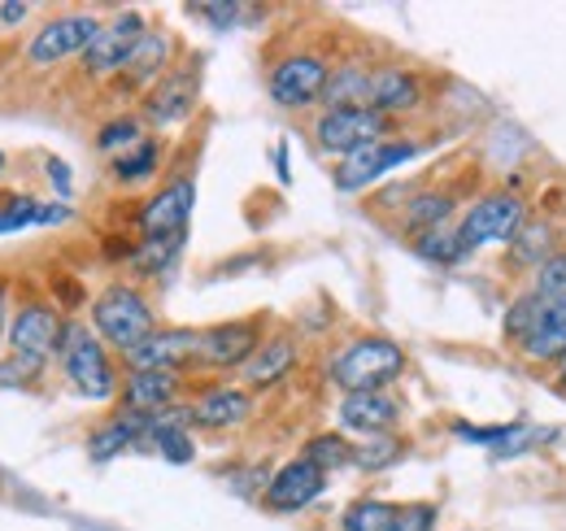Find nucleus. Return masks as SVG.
I'll use <instances>...</instances> for the list:
<instances>
[{"mask_svg": "<svg viewBox=\"0 0 566 531\" xmlns=\"http://www.w3.org/2000/svg\"><path fill=\"white\" fill-rule=\"evenodd\" d=\"M505 335L532 357V362H554L566 357V296H518L514 310L505 314Z\"/></svg>", "mask_w": 566, "mask_h": 531, "instance_id": "nucleus-1", "label": "nucleus"}, {"mask_svg": "<svg viewBox=\"0 0 566 531\" xmlns=\"http://www.w3.org/2000/svg\"><path fill=\"white\" fill-rule=\"evenodd\" d=\"M406 371V348L384 340V335H370V340H357L349 344L336 362H332V384L349 393H384L392 379H401Z\"/></svg>", "mask_w": 566, "mask_h": 531, "instance_id": "nucleus-2", "label": "nucleus"}, {"mask_svg": "<svg viewBox=\"0 0 566 531\" xmlns=\"http://www.w3.org/2000/svg\"><path fill=\"white\" fill-rule=\"evenodd\" d=\"M92 323H96V335L109 340L118 353H136L148 335H157L148 301L127 283H114L92 301Z\"/></svg>", "mask_w": 566, "mask_h": 531, "instance_id": "nucleus-3", "label": "nucleus"}, {"mask_svg": "<svg viewBox=\"0 0 566 531\" xmlns=\"http://www.w3.org/2000/svg\"><path fill=\"white\" fill-rule=\"evenodd\" d=\"M62 366H66V379H71L83 397L92 400L114 397V366H109V353H105L101 335H92L87 327H78V323H66Z\"/></svg>", "mask_w": 566, "mask_h": 531, "instance_id": "nucleus-4", "label": "nucleus"}, {"mask_svg": "<svg viewBox=\"0 0 566 531\" xmlns=\"http://www.w3.org/2000/svg\"><path fill=\"white\" fill-rule=\"evenodd\" d=\"M527 227V205L510 192H493V197L475 200L462 218V244L467 253L484 249V244H501V240H514L518 231Z\"/></svg>", "mask_w": 566, "mask_h": 531, "instance_id": "nucleus-5", "label": "nucleus"}, {"mask_svg": "<svg viewBox=\"0 0 566 531\" xmlns=\"http://www.w3.org/2000/svg\"><path fill=\"white\" fill-rule=\"evenodd\" d=\"M101 27L105 22L92 18V13H62V18H53V22H44L35 31V40L27 44V62L31 66H57L66 58H78V53L92 49V40L101 35Z\"/></svg>", "mask_w": 566, "mask_h": 531, "instance_id": "nucleus-6", "label": "nucleus"}, {"mask_svg": "<svg viewBox=\"0 0 566 531\" xmlns=\"http://www.w3.org/2000/svg\"><path fill=\"white\" fill-rule=\"evenodd\" d=\"M388 132V118L375 114L370 105H357V110H327L318 123H314V139L323 153H357V148H370L379 144Z\"/></svg>", "mask_w": 566, "mask_h": 531, "instance_id": "nucleus-7", "label": "nucleus"}, {"mask_svg": "<svg viewBox=\"0 0 566 531\" xmlns=\"http://www.w3.org/2000/svg\"><path fill=\"white\" fill-rule=\"evenodd\" d=\"M327 79H332V70L323 58H314V53H292V58H283L280 66L271 70V101L280 105V110H305V105H314V101H323V92H327Z\"/></svg>", "mask_w": 566, "mask_h": 531, "instance_id": "nucleus-8", "label": "nucleus"}, {"mask_svg": "<svg viewBox=\"0 0 566 531\" xmlns=\"http://www.w3.org/2000/svg\"><path fill=\"white\" fill-rule=\"evenodd\" d=\"M419 148L415 144H406V139H379V144H370V148H357L349 153L345 162H336V192H361V188H370L379 175H388V170H397L401 162H410Z\"/></svg>", "mask_w": 566, "mask_h": 531, "instance_id": "nucleus-9", "label": "nucleus"}, {"mask_svg": "<svg viewBox=\"0 0 566 531\" xmlns=\"http://www.w3.org/2000/svg\"><path fill=\"white\" fill-rule=\"evenodd\" d=\"M144 35H148V27H144L140 13H118L114 22H105L101 35L92 40V49L83 53L87 74H118V70H127V62H132V53H136V44H140Z\"/></svg>", "mask_w": 566, "mask_h": 531, "instance_id": "nucleus-10", "label": "nucleus"}, {"mask_svg": "<svg viewBox=\"0 0 566 531\" xmlns=\"http://www.w3.org/2000/svg\"><path fill=\"white\" fill-rule=\"evenodd\" d=\"M62 335H66V323L53 305H22L13 327H9V344L18 357L49 362L53 353H62Z\"/></svg>", "mask_w": 566, "mask_h": 531, "instance_id": "nucleus-11", "label": "nucleus"}, {"mask_svg": "<svg viewBox=\"0 0 566 531\" xmlns=\"http://www.w3.org/2000/svg\"><path fill=\"white\" fill-rule=\"evenodd\" d=\"M192 205H197V184H192V179H179V184L161 188V192L140 209V236L144 240L184 236V231H188V218H192Z\"/></svg>", "mask_w": 566, "mask_h": 531, "instance_id": "nucleus-12", "label": "nucleus"}, {"mask_svg": "<svg viewBox=\"0 0 566 531\" xmlns=\"http://www.w3.org/2000/svg\"><path fill=\"white\" fill-rule=\"evenodd\" d=\"M323 483H327V475L314 462H305V458L280 466V470L271 475V483H266V510H275V514H296V510H305L310 501L323 497Z\"/></svg>", "mask_w": 566, "mask_h": 531, "instance_id": "nucleus-13", "label": "nucleus"}, {"mask_svg": "<svg viewBox=\"0 0 566 531\" xmlns=\"http://www.w3.org/2000/svg\"><path fill=\"white\" fill-rule=\"evenodd\" d=\"M197 357H201V332H188V327L148 335L136 353H127L132 371H170V375Z\"/></svg>", "mask_w": 566, "mask_h": 531, "instance_id": "nucleus-14", "label": "nucleus"}, {"mask_svg": "<svg viewBox=\"0 0 566 531\" xmlns=\"http://www.w3.org/2000/svg\"><path fill=\"white\" fill-rule=\"evenodd\" d=\"M262 323L258 319H240V323H222L201 332V357L206 366H244L258 348H262Z\"/></svg>", "mask_w": 566, "mask_h": 531, "instance_id": "nucleus-15", "label": "nucleus"}, {"mask_svg": "<svg viewBox=\"0 0 566 531\" xmlns=\"http://www.w3.org/2000/svg\"><path fill=\"white\" fill-rule=\"evenodd\" d=\"M397 418H401V400L388 393H349L340 400V423L361 436H384L397 427Z\"/></svg>", "mask_w": 566, "mask_h": 531, "instance_id": "nucleus-16", "label": "nucleus"}, {"mask_svg": "<svg viewBox=\"0 0 566 531\" xmlns=\"http://www.w3.org/2000/svg\"><path fill=\"white\" fill-rule=\"evenodd\" d=\"M419 96H423L419 74H410V70H401V66H388V70H375V74H370V96H366V105H370L375 114L388 118V114H406V110H415Z\"/></svg>", "mask_w": 566, "mask_h": 531, "instance_id": "nucleus-17", "label": "nucleus"}, {"mask_svg": "<svg viewBox=\"0 0 566 531\" xmlns=\"http://www.w3.org/2000/svg\"><path fill=\"white\" fill-rule=\"evenodd\" d=\"M175 393H179V375H170V371H132L127 388H123V405H127V414L157 418V414L170 409Z\"/></svg>", "mask_w": 566, "mask_h": 531, "instance_id": "nucleus-18", "label": "nucleus"}, {"mask_svg": "<svg viewBox=\"0 0 566 531\" xmlns=\"http://www.w3.org/2000/svg\"><path fill=\"white\" fill-rule=\"evenodd\" d=\"M192 105H197V74L179 70V74H166V79L148 92L144 114H148L157 127H170V123L188 118V110H192Z\"/></svg>", "mask_w": 566, "mask_h": 531, "instance_id": "nucleus-19", "label": "nucleus"}, {"mask_svg": "<svg viewBox=\"0 0 566 531\" xmlns=\"http://www.w3.org/2000/svg\"><path fill=\"white\" fill-rule=\"evenodd\" d=\"M249 393H240V388H210L206 397L192 400V427H235L240 418H249Z\"/></svg>", "mask_w": 566, "mask_h": 531, "instance_id": "nucleus-20", "label": "nucleus"}, {"mask_svg": "<svg viewBox=\"0 0 566 531\" xmlns=\"http://www.w3.org/2000/svg\"><path fill=\"white\" fill-rule=\"evenodd\" d=\"M292 366H296V344H292L287 335H275V340H266V344L244 362V384H249V388H271V384H280Z\"/></svg>", "mask_w": 566, "mask_h": 531, "instance_id": "nucleus-21", "label": "nucleus"}, {"mask_svg": "<svg viewBox=\"0 0 566 531\" xmlns=\"http://www.w3.org/2000/svg\"><path fill=\"white\" fill-rule=\"evenodd\" d=\"M366 96H370V74L361 66L336 70L327 79V92H323L327 110H357V105H366Z\"/></svg>", "mask_w": 566, "mask_h": 531, "instance_id": "nucleus-22", "label": "nucleus"}, {"mask_svg": "<svg viewBox=\"0 0 566 531\" xmlns=\"http://www.w3.org/2000/svg\"><path fill=\"white\" fill-rule=\"evenodd\" d=\"M415 253L431 266H458L467 258V244H462V231L458 227H436L415 236Z\"/></svg>", "mask_w": 566, "mask_h": 531, "instance_id": "nucleus-23", "label": "nucleus"}, {"mask_svg": "<svg viewBox=\"0 0 566 531\" xmlns=\"http://www.w3.org/2000/svg\"><path fill=\"white\" fill-rule=\"evenodd\" d=\"M401 458H406V440L392 436V431H384V436H366V440H357L354 445V466L357 470H366V475L388 470V466L401 462Z\"/></svg>", "mask_w": 566, "mask_h": 531, "instance_id": "nucleus-24", "label": "nucleus"}, {"mask_svg": "<svg viewBox=\"0 0 566 531\" xmlns=\"http://www.w3.org/2000/svg\"><path fill=\"white\" fill-rule=\"evenodd\" d=\"M449 214H453V197H444V192H423V197H415L406 205V227H410L415 236H423V231L444 227Z\"/></svg>", "mask_w": 566, "mask_h": 531, "instance_id": "nucleus-25", "label": "nucleus"}, {"mask_svg": "<svg viewBox=\"0 0 566 531\" xmlns=\"http://www.w3.org/2000/svg\"><path fill=\"white\" fill-rule=\"evenodd\" d=\"M166 53H170V40L161 35V31H148L140 44H136V53H132V62H127V79L132 83H148L157 70L166 66Z\"/></svg>", "mask_w": 566, "mask_h": 531, "instance_id": "nucleus-26", "label": "nucleus"}, {"mask_svg": "<svg viewBox=\"0 0 566 531\" xmlns=\"http://www.w3.org/2000/svg\"><path fill=\"white\" fill-rule=\"evenodd\" d=\"M157 162H161V144H157V139H140L132 153H118L114 179H118V184H140V179H148V175L157 170Z\"/></svg>", "mask_w": 566, "mask_h": 531, "instance_id": "nucleus-27", "label": "nucleus"}, {"mask_svg": "<svg viewBox=\"0 0 566 531\" xmlns=\"http://www.w3.org/2000/svg\"><path fill=\"white\" fill-rule=\"evenodd\" d=\"M184 240H188V231H184V236H161V240H140V249H136V258H132L136 274H161L166 266H175Z\"/></svg>", "mask_w": 566, "mask_h": 531, "instance_id": "nucleus-28", "label": "nucleus"}, {"mask_svg": "<svg viewBox=\"0 0 566 531\" xmlns=\"http://www.w3.org/2000/svg\"><path fill=\"white\" fill-rule=\"evenodd\" d=\"M40 214L44 205L27 192H9L0 200V236H13V231H27V227H40Z\"/></svg>", "mask_w": 566, "mask_h": 531, "instance_id": "nucleus-29", "label": "nucleus"}, {"mask_svg": "<svg viewBox=\"0 0 566 531\" xmlns=\"http://www.w3.org/2000/svg\"><path fill=\"white\" fill-rule=\"evenodd\" d=\"M305 462H314L323 475L327 470H340V466H354V445L345 440V436H314L310 440V449H305Z\"/></svg>", "mask_w": 566, "mask_h": 531, "instance_id": "nucleus-30", "label": "nucleus"}, {"mask_svg": "<svg viewBox=\"0 0 566 531\" xmlns=\"http://www.w3.org/2000/svg\"><path fill=\"white\" fill-rule=\"evenodd\" d=\"M392 510L397 506H388V501H354L349 510H345V531H388L392 523Z\"/></svg>", "mask_w": 566, "mask_h": 531, "instance_id": "nucleus-31", "label": "nucleus"}, {"mask_svg": "<svg viewBox=\"0 0 566 531\" xmlns=\"http://www.w3.org/2000/svg\"><path fill=\"white\" fill-rule=\"evenodd\" d=\"M549 249H554V231H549V227H523V231L514 236V253H518L523 262H532L536 270L554 258Z\"/></svg>", "mask_w": 566, "mask_h": 531, "instance_id": "nucleus-32", "label": "nucleus"}, {"mask_svg": "<svg viewBox=\"0 0 566 531\" xmlns=\"http://www.w3.org/2000/svg\"><path fill=\"white\" fill-rule=\"evenodd\" d=\"M388 531H436V506L415 501V506H397Z\"/></svg>", "mask_w": 566, "mask_h": 531, "instance_id": "nucleus-33", "label": "nucleus"}, {"mask_svg": "<svg viewBox=\"0 0 566 531\" xmlns=\"http://www.w3.org/2000/svg\"><path fill=\"white\" fill-rule=\"evenodd\" d=\"M40 371H44V362H35V357H9V362H0V388H27V384H35L40 379Z\"/></svg>", "mask_w": 566, "mask_h": 531, "instance_id": "nucleus-34", "label": "nucleus"}, {"mask_svg": "<svg viewBox=\"0 0 566 531\" xmlns=\"http://www.w3.org/2000/svg\"><path fill=\"white\" fill-rule=\"evenodd\" d=\"M127 144H140V123L136 118H114L96 132V148L114 153V148H127Z\"/></svg>", "mask_w": 566, "mask_h": 531, "instance_id": "nucleus-35", "label": "nucleus"}, {"mask_svg": "<svg viewBox=\"0 0 566 531\" xmlns=\"http://www.w3.org/2000/svg\"><path fill=\"white\" fill-rule=\"evenodd\" d=\"M536 292L541 296H566V253H554L536 270Z\"/></svg>", "mask_w": 566, "mask_h": 531, "instance_id": "nucleus-36", "label": "nucleus"}, {"mask_svg": "<svg viewBox=\"0 0 566 531\" xmlns=\"http://www.w3.org/2000/svg\"><path fill=\"white\" fill-rule=\"evenodd\" d=\"M197 18H210V27H235L244 18V4H192Z\"/></svg>", "mask_w": 566, "mask_h": 531, "instance_id": "nucleus-37", "label": "nucleus"}, {"mask_svg": "<svg viewBox=\"0 0 566 531\" xmlns=\"http://www.w3.org/2000/svg\"><path fill=\"white\" fill-rule=\"evenodd\" d=\"M53 296L66 305V310H78L83 301H87V292H83V283H74V279H66V274H57L53 279Z\"/></svg>", "mask_w": 566, "mask_h": 531, "instance_id": "nucleus-38", "label": "nucleus"}, {"mask_svg": "<svg viewBox=\"0 0 566 531\" xmlns=\"http://www.w3.org/2000/svg\"><path fill=\"white\" fill-rule=\"evenodd\" d=\"M49 179H53V188H57V197H71V170H66V162H57V157H49Z\"/></svg>", "mask_w": 566, "mask_h": 531, "instance_id": "nucleus-39", "label": "nucleus"}, {"mask_svg": "<svg viewBox=\"0 0 566 531\" xmlns=\"http://www.w3.org/2000/svg\"><path fill=\"white\" fill-rule=\"evenodd\" d=\"M4 314H9V283L0 279V344L9 340V332H4Z\"/></svg>", "mask_w": 566, "mask_h": 531, "instance_id": "nucleus-40", "label": "nucleus"}, {"mask_svg": "<svg viewBox=\"0 0 566 531\" xmlns=\"http://www.w3.org/2000/svg\"><path fill=\"white\" fill-rule=\"evenodd\" d=\"M0 18H4L9 27H18V18H27V4H0Z\"/></svg>", "mask_w": 566, "mask_h": 531, "instance_id": "nucleus-41", "label": "nucleus"}, {"mask_svg": "<svg viewBox=\"0 0 566 531\" xmlns=\"http://www.w3.org/2000/svg\"><path fill=\"white\" fill-rule=\"evenodd\" d=\"M558 379H563V388H566V357H563V371H558Z\"/></svg>", "mask_w": 566, "mask_h": 531, "instance_id": "nucleus-42", "label": "nucleus"}, {"mask_svg": "<svg viewBox=\"0 0 566 531\" xmlns=\"http://www.w3.org/2000/svg\"><path fill=\"white\" fill-rule=\"evenodd\" d=\"M0 170H4V153H0Z\"/></svg>", "mask_w": 566, "mask_h": 531, "instance_id": "nucleus-43", "label": "nucleus"}]
</instances>
